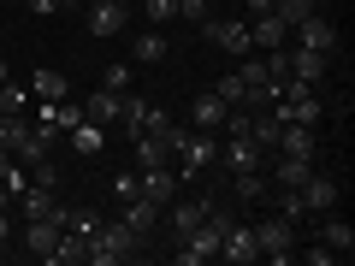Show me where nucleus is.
Wrapping results in <instances>:
<instances>
[{
    "label": "nucleus",
    "instance_id": "nucleus-33",
    "mask_svg": "<svg viewBox=\"0 0 355 266\" xmlns=\"http://www.w3.org/2000/svg\"><path fill=\"white\" fill-rule=\"evenodd\" d=\"M178 18H190V24H207V18H214V6H207V0H178Z\"/></svg>",
    "mask_w": 355,
    "mask_h": 266
},
{
    "label": "nucleus",
    "instance_id": "nucleus-31",
    "mask_svg": "<svg viewBox=\"0 0 355 266\" xmlns=\"http://www.w3.org/2000/svg\"><path fill=\"white\" fill-rule=\"evenodd\" d=\"M214 95H219L225 107H243V77H237V71H231V77H219V83H214Z\"/></svg>",
    "mask_w": 355,
    "mask_h": 266
},
{
    "label": "nucleus",
    "instance_id": "nucleus-26",
    "mask_svg": "<svg viewBox=\"0 0 355 266\" xmlns=\"http://www.w3.org/2000/svg\"><path fill=\"white\" fill-rule=\"evenodd\" d=\"M125 225L137 231V242H148V231H154V207L142 202V195H125Z\"/></svg>",
    "mask_w": 355,
    "mask_h": 266
},
{
    "label": "nucleus",
    "instance_id": "nucleus-8",
    "mask_svg": "<svg viewBox=\"0 0 355 266\" xmlns=\"http://www.w3.org/2000/svg\"><path fill=\"white\" fill-rule=\"evenodd\" d=\"M172 260H178V266H207V260H219V231H214V225H196L190 237L172 249Z\"/></svg>",
    "mask_w": 355,
    "mask_h": 266
},
{
    "label": "nucleus",
    "instance_id": "nucleus-20",
    "mask_svg": "<svg viewBox=\"0 0 355 266\" xmlns=\"http://www.w3.org/2000/svg\"><path fill=\"white\" fill-rule=\"evenodd\" d=\"M225 113H231V107L219 101L214 89H207V95H196V101H190V125H196V130H219V125H225Z\"/></svg>",
    "mask_w": 355,
    "mask_h": 266
},
{
    "label": "nucleus",
    "instance_id": "nucleus-39",
    "mask_svg": "<svg viewBox=\"0 0 355 266\" xmlns=\"http://www.w3.org/2000/svg\"><path fill=\"white\" fill-rule=\"evenodd\" d=\"M0 83H6V65H0Z\"/></svg>",
    "mask_w": 355,
    "mask_h": 266
},
{
    "label": "nucleus",
    "instance_id": "nucleus-10",
    "mask_svg": "<svg viewBox=\"0 0 355 266\" xmlns=\"http://www.w3.org/2000/svg\"><path fill=\"white\" fill-rule=\"evenodd\" d=\"M296 48H314V53H338V24L326 12H308L296 24Z\"/></svg>",
    "mask_w": 355,
    "mask_h": 266
},
{
    "label": "nucleus",
    "instance_id": "nucleus-9",
    "mask_svg": "<svg viewBox=\"0 0 355 266\" xmlns=\"http://www.w3.org/2000/svg\"><path fill=\"white\" fill-rule=\"evenodd\" d=\"M266 160H272V154L254 136H225L219 142V166H231V172H254V166H266Z\"/></svg>",
    "mask_w": 355,
    "mask_h": 266
},
{
    "label": "nucleus",
    "instance_id": "nucleus-24",
    "mask_svg": "<svg viewBox=\"0 0 355 266\" xmlns=\"http://www.w3.org/2000/svg\"><path fill=\"white\" fill-rule=\"evenodd\" d=\"M166 53H172V48H166V36H160V30H154V24L142 30L137 42H130V60H137V65H160Z\"/></svg>",
    "mask_w": 355,
    "mask_h": 266
},
{
    "label": "nucleus",
    "instance_id": "nucleus-27",
    "mask_svg": "<svg viewBox=\"0 0 355 266\" xmlns=\"http://www.w3.org/2000/svg\"><path fill=\"white\" fill-rule=\"evenodd\" d=\"M308 12H320V0H272V18H279V24H302Z\"/></svg>",
    "mask_w": 355,
    "mask_h": 266
},
{
    "label": "nucleus",
    "instance_id": "nucleus-2",
    "mask_svg": "<svg viewBox=\"0 0 355 266\" xmlns=\"http://www.w3.org/2000/svg\"><path fill=\"white\" fill-rule=\"evenodd\" d=\"M254 242H261V260H296V219L284 213L254 219Z\"/></svg>",
    "mask_w": 355,
    "mask_h": 266
},
{
    "label": "nucleus",
    "instance_id": "nucleus-25",
    "mask_svg": "<svg viewBox=\"0 0 355 266\" xmlns=\"http://www.w3.org/2000/svg\"><path fill=\"white\" fill-rule=\"evenodd\" d=\"M30 95H36V101H65L71 83H65V71H48V65H42V71L30 77Z\"/></svg>",
    "mask_w": 355,
    "mask_h": 266
},
{
    "label": "nucleus",
    "instance_id": "nucleus-18",
    "mask_svg": "<svg viewBox=\"0 0 355 266\" xmlns=\"http://www.w3.org/2000/svg\"><path fill=\"white\" fill-rule=\"evenodd\" d=\"M30 136H36V118L30 113H0V148L6 154H18Z\"/></svg>",
    "mask_w": 355,
    "mask_h": 266
},
{
    "label": "nucleus",
    "instance_id": "nucleus-37",
    "mask_svg": "<svg viewBox=\"0 0 355 266\" xmlns=\"http://www.w3.org/2000/svg\"><path fill=\"white\" fill-rule=\"evenodd\" d=\"M12 237V207H0V242Z\"/></svg>",
    "mask_w": 355,
    "mask_h": 266
},
{
    "label": "nucleus",
    "instance_id": "nucleus-28",
    "mask_svg": "<svg viewBox=\"0 0 355 266\" xmlns=\"http://www.w3.org/2000/svg\"><path fill=\"white\" fill-rule=\"evenodd\" d=\"M65 136H71V148H77V154H95V148L107 142V130H101V125H89V118H83V125H71Z\"/></svg>",
    "mask_w": 355,
    "mask_h": 266
},
{
    "label": "nucleus",
    "instance_id": "nucleus-30",
    "mask_svg": "<svg viewBox=\"0 0 355 266\" xmlns=\"http://www.w3.org/2000/svg\"><path fill=\"white\" fill-rule=\"evenodd\" d=\"M0 113H30V89H18V83H0Z\"/></svg>",
    "mask_w": 355,
    "mask_h": 266
},
{
    "label": "nucleus",
    "instance_id": "nucleus-34",
    "mask_svg": "<svg viewBox=\"0 0 355 266\" xmlns=\"http://www.w3.org/2000/svg\"><path fill=\"white\" fill-rule=\"evenodd\" d=\"M296 254H302V260H308V266H331V260H338V254H331V249H326V242H308V249H296Z\"/></svg>",
    "mask_w": 355,
    "mask_h": 266
},
{
    "label": "nucleus",
    "instance_id": "nucleus-12",
    "mask_svg": "<svg viewBox=\"0 0 355 266\" xmlns=\"http://www.w3.org/2000/svg\"><path fill=\"white\" fill-rule=\"evenodd\" d=\"M249 48L254 53H272V48H291V24H279L272 12L249 18Z\"/></svg>",
    "mask_w": 355,
    "mask_h": 266
},
{
    "label": "nucleus",
    "instance_id": "nucleus-5",
    "mask_svg": "<svg viewBox=\"0 0 355 266\" xmlns=\"http://www.w3.org/2000/svg\"><path fill=\"white\" fill-rule=\"evenodd\" d=\"M125 24H130V6H119V0H95L83 12V30L95 42H113V36H125Z\"/></svg>",
    "mask_w": 355,
    "mask_h": 266
},
{
    "label": "nucleus",
    "instance_id": "nucleus-11",
    "mask_svg": "<svg viewBox=\"0 0 355 266\" xmlns=\"http://www.w3.org/2000/svg\"><path fill=\"white\" fill-rule=\"evenodd\" d=\"M219 260H231V266H249V260H261V242H254V225H231L225 237H219Z\"/></svg>",
    "mask_w": 355,
    "mask_h": 266
},
{
    "label": "nucleus",
    "instance_id": "nucleus-23",
    "mask_svg": "<svg viewBox=\"0 0 355 266\" xmlns=\"http://www.w3.org/2000/svg\"><path fill=\"white\" fill-rule=\"evenodd\" d=\"M202 219H207V202H178V195H172V237H178V242L190 237Z\"/></svg>",
    "mask_w": 355,
    "mask_h": 266
},
{
    "label": "nucleus",
    "instance_id": "nucleus-16",
    "mask_svg": "<svg viewBox=\"0 0 355 266\" xmlns=\"http://www.w3.org/2000/svg\"><path fill=\"white\" fill-rule=\"evenodd\" d=\"M53 266H89V231H77V225H65L60 231V242H53V254H48Z\"/></svg>",
    "mask_w": 355,
    "mask_h": 266
},
{
    "label": "nucleus",
    "instance_id": "nucleus-21",
    "mask_svg": "<svg viewBox=\"0 0 355 266\" xmlns=\"http://www.w3.org/2000/svg\"><path fill=\"white\" fill-rule=\"evenodd\" d=\"M231 190H237V202H272V177L254 166V172H231Z\"/></svg>",
    "mask_w": 355,
    "mask_h": 266
},
{
    "label": "nucleus",
    "instance_id": "nucleus-14",
    "mask_svg": "<svg viewBox=\"0 0 355 266\" xmlns=\"http://www.w3.org/2000/svg\"><path fill=\"white\" fill-rule=\"evenodd\" d=\"M12 202H18V213H24V219H65V207L53 202V190H42V184H24Z\"/></svg>",
    "mask_w": 355,
    "mask_h": 266
},
{
    "label": "nucleus",
    "instance_id": "nucleus-36",
    "mask_svg": "<svg viewBox=\"0 0 355 266\" xmlns=\"http://www.w3.org/2000/svg\"><path fill=\"white\" fill-rule=\"evenodd\" d=\"M261 12H272V0H243V18H261Z\"/></svg>",
    "mask_w": 355,
    "mask_h": 266
},
{
    "label": "nucleus",
    "instance_id": "nucleus-1",
    "mask_svg": "<svg viewBox=\"0 0 355 266\" xmlns=\"http://www.w3.org/2000/svg\"><path fill=\"white\" fill-rule=\"evenodd\" d=\"M137 254H142V242L125 219H95V231H89V266H125Z\"/></svg>",
    "mask_w": 355,
    "mask_h": 266
},
{
    "label": "nucleus",
    "instance_id": "nucleus-32",
    "mask_svg": "<svg viewBox=\"0 0 355 266\" xmlns=\"http://www.w3.org/2000/svg\"><path fill=\"white\" fill-rule=\"evenodd\" d=\"M101 89H113V95H125V89H130V60L107 65V83H101Z\"/></svg>",
    "mask_w": 355,
    "mask_h": 266
},
{
    "label": "nucleus",
    "instance_id": "nucleus-22",
    "mask_svg": "<svg viewBox=\"0 0 355 266\" xmlns=\"http://www.w3.org/2000/svg\"><path fill=\"white\" fill-rule=\"evenodd\" d=\"M326 225H320V242H326L338 260H349V249H355V231H349V219H331V213H320Z\"/></svg>",
    "mask_w": 355,
    "mask_h": 266
},
{
    "label": "nucleus",
    "instance_id": "nucleus-19",
    "mask_svg": "<svg viewBox=\"0 0 355 266\" xmlns=\"http://www.w3.org/2000/svg\"><path fill=\"white\" fill-rule=\"evenodd\" d=\"M272 154H320V125H284Z\"/></svg>",
    "mask_w": 355,
    "mask_h": 266
},
{
    "label": "nucleus",
    "instance_id": "nucleus-7",
    "mask_svg": "<svg viewBox=\"0 0 355 266\" xmlns=\"http://www.w3.org/2000/svg\"><path fill=\"white\" fill-rule=\"evenodd\" d=\"M202 36L214 42V48L237 53V60H243V53H254V48H249V18H207V24H202Z\"/></svg>",
    "mask_w": 355,
    "mask_h": 266
},
{
    "label": "nucleus",
    "instance_id": "nucleus-38",
    "mask_svg": "<svg viewBox=\"0 0 355 266\" xmlns=\"http://www.w3.org/2000/svg\"><path fill=\"white\" fill-rule=\"evenodd\" d=\"M119 6H130V12H137V0H119Z\"/></svg>",
    "mask_w": 355,
    "mask_h": 266
},
{
    "label": "nucleus",
    "instance_id": "nucleus-15",
    "mask_svg": "<svg viewBox=\"0 0 355 266\" xmlns=\"http://www.w3.org/2000/svg\"><path fill=\"white\" fill-rule=\"evenodd\" d=\"M60 231H65V219H24V249L36 254V260H48L53 242H60Z\"/></svg>",
    "mask_w": 355,
    "mask_h": 266
},
{
    "label": "nucleus",
    "instance_id": "nucleus-13",
    "mask_svg": "<svg viewBox=\"0 0 355 266\" xmlns=\"http://www.w3.org/2000/svg\"><path fill=\"white\" fill-rule=\"evenodd\" d=\"M284 60H291L296 83H326V71H331V53H314V48H284Z\"/></svg>",
    "mask_w": 355,
    "mask_h": 266
},
{
    "label": "nucleus",
    "instance_id": "nucleus-4",
    "mask_svg": "<svg viewBox=\"0 0 355 266\" xmlns=\"http://www.w3.org/2000/svg\"><path fill=\"white\" fill-rule=\"evenodd\" d=\"M184 190V177H178V166H137V195L148 207H166L172 195Z\"/></svg>",
    "mask_w": 355,
    "mask_h": 266
},
{
    "label": "nucleus",
    "instance_id": "nucleus-17",
    "mask_svg": "<svg viewBox=\"0 0 355 266\" xmlns=\"http://www.w3.org/2000/svg\"><path fill=\"white\" fill-rule=\"evenodd\" d=\"M119 101H125V95H113V89H95V95L83 101V118H89V125H101V130H113V125H119Z\"/></svg>",
    "mask_w": 355,
    "mask_h": 266
},
{
    "label": "nucleus",
    "instance_id": "nucleus-35",
    "mask_svg": "<svg viewBox=\"0 0 355 266\" xmlns=\"http://www.w3.org/2000/svg\"><path fill=\"white\" fill-rule=\"evenodd\" d=\"M71 0H30V12H65Z\"/></svg>",
    "mask_w": 355,
    "mask_h": 266
},
{
    "label": "nucleus",
    "instance_id": "nucleus-6",
    "mask_svg": "<svg viewBox=\"0 0 355 266\" xmlns=\"http://www.w3.org/2000/svg\"><path fill=\"white\" fill-rule=\"evenodd\" d=\"M338 177H326V172H308L302 184H296V202H302V213H331L338 207Z\"/></svg>",
    "mask_w": 355,
    "mask_h": 266
},
{
    "label": "nucleus",
    "instance_id": "nucleus-29",
    "mask_svg": "<svg viewBox=\"0 0 355 266\" xmlns=\"http://www.w3.org/2000/svg\"><path fill=\"white\" fill-rule=\"evenodd\" d=\"M137 6H142V18H148L154 30H160V24H172V18H178V0H137Z\"/></svg>",
    "mask_w": 355,
    "mask_h": 266
},
{
    "label": "nucleus",
    "instance_id": "nucleus-3",
    "mask_svg": "<svg viewBox=\"0 0 355 266\" xmlns=\"http://www.w3.org/2000/svg\"><path fill=\"white\" fill-rule=\"evenodd\" d=\"M166 125H172V118H166L154 101H142V95H125V101H119V130H125L130 142L148 136V130H166Z\"/></svg>",
    "mask_w": 355,
    "mask_h": 266
}]
</instances>
